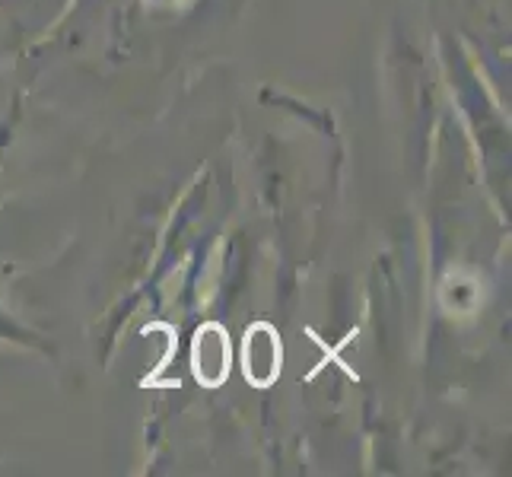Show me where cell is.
Listing matches in <instances>:
<instances>
[{"instance_id":"cell-1","label":"cell","mask_w":512,"mask_h":477,"mask_svg":"<svg viewBox=\"0 0 512 477\" xmlns=\"http://www.w3.org/2000/svg\"><path fill=\"white\" fill-rule=\"evenodd\" d=\"M233 369V344L220 322H204L191 341V376L204 388H220Z\"/></svg>"},{"instance_id":"cell-2","label":"cell","mask_w":512,"mask_h":477,"mask_svg":"<svg viewBox=\"0 0 512 477\" xmlns=\"http://www.w3.org/2000/svg\"><path fill=\"white\" fill-rule=\"evenodd\" d=\"M284 366V344L271 322L249 325L242 338V376L255 388H271Z\"/></svg>"}]
</instances>
